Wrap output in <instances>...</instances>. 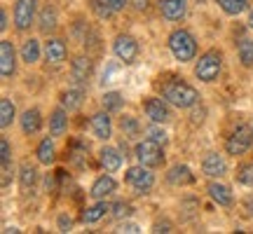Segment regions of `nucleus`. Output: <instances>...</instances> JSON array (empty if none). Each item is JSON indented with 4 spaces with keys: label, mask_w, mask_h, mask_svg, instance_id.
<instances>
[{
    "label": "nucleus",
    "mask_w": 253,
    "mask_h": 234,
    "mask_svg": "<svg viewBox=\"0 0 253 234\" xmlns=\"http://www.w3.org/2000/svg\"><path fill=\"white\" fill-rule=\"evenodd\" d=\"M209 197L216 201L218 206H232V192H230V188L227 185H223V183H209Z\"/></svg>",
    "instance_id": "6ab92c4d"
},
{
    "label": "nucleus",
    "mask_w": 253,
    "mask_h": 234,
    "mask_svg": "<svg viewBox=\"0 0 253 234\" xmlns=\"http://www.w3.org/2000/svg\"><path fill=\"white\" fill-rule=\"evenodd\" d=\"M153 232H171V225L169 223H155Z\"/></svg>",
    "instance_id": "58836bf2"
},
{
    "label": "nucleus",
    "mask_w": 253,
    "mask_h": 234,
    "mask_svg": "<svg viewBox=\"0 0 253 234\" xmlns=\"http://www.w3.org/2000/svg\"><path fill=\"white\" fill-rule=\"evenodd\" d=\"M99 162H101V166L106 169L108 173H113V171H118L120 166H122V155H120V150H115V148H101L99 150Z\"/></svg>",
    "instance_id": "dca6fc26"
},
{
    "label": "nucleus",
    "mask_w": 253,
    "mask_h": 234,
    "mask_svg": "<svg viewBox=\"0 0 253 234\" xmlns=\"http://www.w3.org/2000/svg\"><path fill=\"white\" fill-rule=\"evenodd\" d=\"M101 103H103V110L115 113V110L122 108L125 99H122V94H120V91H106V94H103V99H101Z\"/></svg>",
    "instance_id": "7c9ffc66"
},
{
    "label": "nucleus",
    "mask_w": 253,
    "mask_h": 234,
    "mask_svg": "<svg viewBox=\"0 0 253 234\" xmlns=\"http://www.w3.org/2000/svg\"><path fill=\"white\" fill-rule=\"evenodd\" d=\"M7 26H9V21H7V12L2 9V12H0V28L5 31V28H7Z\"/></svg>",
    "instance_id": "79ce46f5"
},
{
    "label": "nucleus",
    "mask_w": 253,
    "mask_h": 234,
    "mask_svg": "<svg viewBox=\"0 0 253 234\" xmlns=\"http://www.w3.org/2000/svg\"><path fill=\"white\" fill-rule=\"evenodd\" d=\"M115 188H118V183H115V178H113V176H99V178L94 180L89 195L94 199H106L108 195H113V192H115Z\"/></svg>",
    "instance_id": "2eb2a0df"
},
{
    "label": "nucleus",
    "mask_w": 253,
    "mask_h": 234,
    "mask_svg": "<svg viewBox=\"0 0 253 234\" xmlns=\"http://www.w3.org/2000/svg\"><path fill=\"white\" fill-rule=\"evenodd\" d=\"M115 218H126V216H131V211L134 208L129 206V204H125V201H120V204H115Z\"/></svg>",
    "instance_id": "c9c22d12"
},
{
    "label": "nucleus",
    "mask_w": 253,
    "mask_h": 234,
    "mask_svg": "<svg viewBox=\"0 0 253 234\" xmlns=\"http://www.w3.org/2000/svg\"><path fill=\"white\" fill-rule=\"evenodd\" d=\"M220 68H223V54L218 49H209L195 63V75L202 82H213L220 75Z\"/></svg>",
    "instance_id": "7ed1b4c3"
},
{
    "label": "nucleus",
    "mask_w": 253,
    "mask_h": 234,
    "mask_svg": "<svg viewBox=\"0 0 253 234\" xmlns=\"http://www.w3.org/2000/svg\"><path fill=\"white\" fill-rule=\"evenodd\" d=\"M125 180H126V185H131V188H134L138 195H145V192H148V190L155 185V176L148 171V166H143V164L126 169Z\"/></svg>",
    "instance_id": "39448f33"
},
{
    "label": "nucleus",
    "mask_w": 253,
    "mask_h": 234,
    "mask_svg": "<svg viewBox=\"0 0 253 234\" xmlns=\"http://www.w3.org/2000/svg\"><path fill=\"white\" fill-rule=\"evenodd\" d=\"M162 96L171 106H176V108H192L195 103L199 101V94L197 89L192 87V84H188V82H183V80H169V82H164V87H162Z\"/></svg>",
    "instance_id": "f257e3e1"
},
{
    "label": "nucleus",
    "mask_w": 253,
    "mask_h": 234,
    "mask_svg": "<svg viewBox=\"0 0 253 234\" xmlns=\"http://www.w3.org/2000/svg\"><path fill=\"white\" fill-rule=\"evenodd\" d=\"M167 180H169L171 185H190V183L195 180V176H192V171H190L185 164H176V166L169 169Z\"/></svg>",
    "instance_id": "4be33fe9"
},
{
    "label": "nucleus",
    "mask_w": 253,
    "mask_h": 234,
    "mask_svg": "<svg viewBox=\"0 0 253 234\" xmlns=\"http://www.w3.org/2000/svg\"><path fill=\"white\" fill-rule=\"evenodd\" d=\"M244 206H246V211L253 216V197H246V201H244Z\"/></svg>",
    "instance_id": "37998d69"
},
{
    "label": "nucleus",
    "mask_w": 253,
    "mask_h": 234,
    "mask_svg": "<svg viewBox=\"0 0 253 234\" xmlns=\"http://www.w3.org/2000/svg\"><path fill=\"white\" fill-rule=\"evenodd\" d=\"M71 227H73L71 218H68V216H59V230H61V232H68Z\"/></svg>",
    "instance_id": "e433bc0d"
},
{
    "label": "nucleus",
    "mask_w": 253,
    "mask_h": 234,
    "mask_svg": "<svg viewBox=\"0 0 253 234\" xmlns=\"http://www.w3.org/2000/svg\"><path fill=\"white\" fill-rule=\"evenodd\" d=\"M113 52H115V56H118L120 61L134 63L136 56H138V42L129 33H120L115 38V42H113Z\"/></svg>",
    "instance_id": "6e6552de"
},
{
    "label": "nucleus",
    "mask_w": 253,
    "mask_h": 234,
    "mask_svg": "<svg viewBox=\"0 0 253 234\" xmlns=\"http://www.w3.org/2000/svg\"><path fill=\"white\" fill-rule=\"evenodd\" d=\"M106 211H110V206L103 201V199H96V204L94 206H89L87 211H84V216H82V220L87 223V225H91V223H99L101 218L106 216Z\"/></svg>",
    "instance_id": "393cba45"
},
{
    "label": "nucleus",
    "mask_w": 253,
    "mask_h": 234,
    "mask_svg": "<svg viewBox=\"0 0 253 234\" xmlns=\"http://www.w3.org/2000/svg\"><path fill=\"white\" fill-rule=\"evenodd\" d=\"M82 99H84V87L82 84H75V87H71L68 91H63V96H61V103H63V108L68 110H78L82 106Z\"/></svg>",
    "instance_id": "412c9836"
},
{
    "label": "nucleus",
    "mask_w": 253,
    "mask_h": 234,
    "mask_svg": "<svg viewBox=\"0 0 253 234\" xmlns=\"http://www.w3.org/2000/svg\"><path fill=\"white\" fill-rule=\"evenodd\" d=\"M40 54H42V49H40V42H38L36 38H28L26 42H24V47H21V61H26V63H38Z\"/></svg>",
    "instance_id": "b1692460"
},
{
    "label": "nucleus",
    "mask_w": 253,
    "mask_h": 234,
    "mask_svg": "<svg viewBox=\"0 0 253 234\" xmlns=\"http://www.w3.org/2000/svg\"><path fill=\"white\" fill-rule=\"evenodd\" d=\"M66 129H68V113H66V108H56L49 117V134L63 136Z\"/></svg>",
    "instance_id": "5701e85b"
},
{
    "label": "nucleus",
    "mask_w": 253,
    "mask_h": 234,
    "mask_svg": "<svg viewBox=\"0 0 253 234\" xmlns=\"http://www.w3.org/2000/svg\"><path fill=\"white\" fill-rule=\"evenodd\" d=\"M160 12L167 21H181L188 12V0H160Z\"/></svg>",
    "instance_id": "f8f14e48"
},
{
    "label": "nucleus",
    "mask_w": 253,
    "mask_h": 234,
    "mask_svg": "<svg viewBox=\"0 0 253 234\" xmlns=\"http://www.w3.org/2000/svg\"><path fill=\"white\" fill-rule=\"evenodd\" d=\"M17 115V110H14V103L9 99H0V126L2 129H7L12 124V119Z\"/></svg>",
    "instance_id": "c85d7f7f"
},
{
    "label": "nucleus",
    "mask_w": 253,
    "mask_h": 234,
    "mask_svg": "<svg viewBox=\"0 0 253 234\" xmlns=\"http://www.w3.org/2000/svg\"><path fill=\"white\" fill-rule=\"evenodd\" d=\"M237 54H239V61L246 68H253V40L244 38L239 45H237Z\"/></svg>",
    "instance_id": "cd10ccee"
},
{
    "label": "nucleus",
    "mask_w": 253,
    "mask_h": 234,
    "mask_svg": "<svg viewBox=\"0 0 253 234\" xmlns=\"http://www.w3.org/2000/svg\"><path fill=\"white\" fill-rule=\"evenodd\" d=\"M120 232H129V234H134V232H141V227L134 225V223H125V225L120 227Z\"/></svg>",
    "instance_id": "4c0bfd02"
},
{
    "label": "nucleus",
    "mask_w": 253,
    "mask_h": 234,
    "mask_svg": "<svg viewBox=\"0 0 253 234\" xmlns=\"http://www.w3.org/2000/svg\"><path fill=\"white\" fill-rule=\"evenodd\" d=\"M91 75V59L89 56H78L71 66V80L73 84H84Z\"/></svg>",
    "instance_id": "4468645a"
},
{
    "label": "nucleus",
    "mask_w": 253,
    "mask_h": 234,
    "mask_svg": "<svg viewBox=\"0 0 253 234\" xmlns=\"http://www.w3.org/2000/svg\"><path fill=\"white\" fill-rule=\"evenodd\" d=\"M253 143V129H249V126H237L235 129V134L227 138V143H225V150L227 155H244L249 148H251Z\"/></svg>",
    "instance_id": "0eeeda50"
},
{
    "label": "nucleus",
    "mask_w": 253,
    "mask_h": 234,
    "mask_svg": "<svg viewBox=\"0 0 253 234\" xmlns=\"http://www.w3.org/2000/svg\"><path fill=\"white\" fill-rule=\"evenodd\" d=\"M40 126H42V115H40V110L38 108L24 110V115H21V131L26 136H31V134H38Z\"/></svg>",
    "instance_id": "f3484780"
},
{
    "label": "nucleus",
    "mask_w": 253,
    "mask_h": 234,
    "mask_svg": "<svg viewBox=\"0 0 253 234\" xmlns=\"http://www.w3.org/2000/svg\"><path fill=\"white\" fill-rule=\"evenodd\" d=\"M106 2H108V5L115 9V12H120V9H125V2H126V0H106Z\"/></svg>",
    "instance_id": "a19ab883"
},
{
    "label": "nucleus",
    "mask_w": 253,
    "mask_h": 234,
    "mask_svg": "<svg viewBox=\"0 0 253 234\" xmlns=\"http://www.w3.org/2000/svg\"><path fill=\"white\" fill-rule=\"evenodd\" d=\"M216 2L220 5V9H223L225 14H230V17L242 14L246 9V5H249V0H216Z\"/></svg>",
    "instance_id": "c756f323"
},
{
    "label": "nucleus",
    "mask_w": 253,
    "mask_h": 234,
    "mask_svg": "<svg viewBox=\"0 0 253 234\" xmlns=\"http://www.w3.org/2000/svg\"><path fill=\"white\" fill-rule=\"evenodd\" d=\"M14 73H17V52H14V45L9 40H2L0 42V75L5 80H9Z\"/></svg>",
    "instance_id": "1a4fd4ad"
},
{
    "label": "nucleus",
    "mask_w": 253,
    "mask_h": 234,
    "mask_svg": "<svg viewBox=\"0 0 253 234\" xmlns=\"http://www.w3.org/2000/svg\"><path fill=\"white\" fill-rule=\"evenodd\" d=\"M237 180H239L242 185L253 188V162H246V164H242V166L237 169Z\"/></svg>",
    "instance_id": "2f4dec72"
},
{
    "label": "nucleus",
    "mask_w": 253,
    "mask_h": 234,
    "mask_svg": "<svg viewBox=\"0 0 253 234\" xmlns=\"http://www.w3.org/2000/svg\"><path fill=\"white\" fill-rule=\"evenodd\" d=\"M249 28H251V31H253V9H251V12H249Z\"/></svg>",
    "instance_id": "c03bdc74"
},
{
    "label": "nucleus",
    "mask_w": 253,
    "mask_h": 234,
    "mask_svg": "<svg viewBox=\"0 0 253 234\" xmlns=\"http://www.w3.org/2000/svg\"><path fill=\"white\" fill-rule=\"evenodd\" d=\"M169 101L167 99H145L143 103V110L145 115L150 117L153 122H157V124H164V122H169L171 119V110H169V106H167Z\"/></svg>",
    "instance_id": "9d476101"
},
{
    "label": "nucleus",
    "mask_w": 253,
    "mask_h": 234,
    "mask_svg": "<svg viewBox=\"0 0 253 234\" xmlns=\"http://www.w3.org/2000/svg\"><path fill=\"white\" fill-rule=\"evenodd\" d=\"M148 2H150V0H131V5H134L138 12H145V9H148Z\"/></svg>",
    "instance_id": "ea45409f"
},
{
    "label": "nucleus",
    "mask_w": 253,
    "mask_h": 234,
    "mask_svg": "<svg viewBox=\"0 0 253 234\" xmlns=\"http://www.w3.org/2000/svg\"><path fill=\"white\" fill-rule=\"evenodd\" d=\"M38 162L45 164V166H49V164H54V143H52V138H42L40 141V145H38Z\"/></svg>",
    "instance_id": "a878e982"
},
{
    "label": "nucleus",
    "mask_w": 253,
    "mask_h": 234,
    "mask_svg": "<svg viewBox=\"0 0 253 234\" xmlns=\"http://www.w3.org/2000/svg\"><path fill=\"white\" fill-rule=\"evenodd\" d=\"M91 131L99 141H108L113 134V122H110L108 110H101L96 115H91Z\"/></svg>",
    "instance_id": "ddd939ff"
},
{
    "label": "nucleus",
    "mask_w": 253,
    "mask_h": 234,
    "mask_svg": "<svg viewBox=\"0 0 253 234\" xmlns=\"http://www.w3.org/2000/svg\"><path fill=\"white\" fill-rule=\"evenodd\" d=\"M56 21H59V17H56L54 5H45L42 12H40V17H38V28H40V33L49 36V33L56 28Z\"/></svg>",
    "instance_id": "aec40b11"
},
{
    "label": "nucleus",
    "mask_w": 253,
    "mask_h": 234,
    "mask_svg": "<svg viewBox=\"0 0 253 234\" xmlns=\"http://www.w3.org/2000/svg\"><path fill=\"white\" fill-rule=\"evenodd\" d=\"M38 0H14V26L17 31H28L36 21Z\"/></svg>",
    "instance_id": "423d86ee"
},
{
    "label": "nucleus",
    "mask_w": 253,
    "mask_h": 234,
    "mask_svg": "<svg viewBox=\"0 0 253 234\" xmlns=\"http://www.w3.org/2000/svg\"><path fill=\"white\" fill-rule=\"evenodd\" d=\"M134 155H136V159H138V164H143L148 169H155V166H162L164 164L162 143H157L153 138H145L141 143H136Z\"/></svg>",
    "instance_id": "20e7f679"
},
{
    "label": "nucleus",
    "mask_w": 253,
    "mask_h": 234,
    "mask_svg": "<svg viewBox=\"0 0 253 234\" xmlns=\"http://www.w3.org/2000/svg\"><path fill=\"white\" fill-rule=\"evenodd\" d=\"M145 134L150 136V138H153V141H157V143H167V134H164V129H160V126H157V122H153V126H148V129H145Z\"/></svg>",
    "instance_id": "f704fd0d"
},
{
    "label": "nucleus",
    "mask_w": 253,
    "mask_h": 234,
    "mask_svg": "<svg viewBox=\"0 0 253 234\" xmlns=\"http://www.w3.org/2000/svg\"><path fill=\"white\" fill-rule=\"evenodd\" d=\"M120 126H122L125 136H136L138 131H141V124L136 122V117H129V115H125L122 119H120Z\"/></svg>",
    "instance_id": "473e14b6"
},
{
    "label": "nucleus",
    "mask_w": 253,
    "mask_h": 234,
    "mask_svg": "<svg viewBox=\"0 0 253 234\" xmlns=\"http://www.w3.org/2000/svg\"><path fill=\"white\" fill-rule=\"evenodd\" d=\"M66 45H63V40L59 38H49L45 42V56L49 63H63L66 61Z\"/></svg>",
    "instance_id": "a211bd4d"
},
{
    "label": "nucleus",
    "mask_w": 253,
    "mask_h": 234,
    "mask_svg": "<svg viewBox=\"0 0 253 234\" xmlns=\"http://www.w3.org/2000/svg\"><path fill=\"white\" fill-rule=\"evenodd\" d=\"M169 49H171L176 61L188 63L197 54V42H195L192 33H188L185 28H178V31H173L171 36H169Z\"/></svg>",
    "instance_id": "f03ea898"
},
{
    "label": "nucleus",
    "mask_w": 253,
    "mask_h": 234,
    "mask_svg": "<svg viewBox=\"0 0 253 234\" xmlns=\"http://www.w3.org/2000/svg\"><path fill=\"white\" fill-rule=\"evenodd\" d=\"M38 183V171L36 166H31V164H24L21 169H19V185L21 190H31L33 185Z\"/></svg>",
    "instance_id": "bb28decb"
},
{
    "label": "nucleus",
    "mask_w": 253,
    "mask_h": 234,
    "mask_svg": "<svg viewBox=\"0 0 253 234\" xmlns=\"http://www.w3.org/2000/svg\"><path fill=\"white\" fill-rule=\"evenodd\" d=\"M202 171L207 173L209 178H223L227 173V164L223 159V155L218 153H209L204 157V162H202Z\"/></svg>",
    "instance_id": "9b49d317"
},
{
    "label": "nucleus",
    "mask_w": 253,
    "mask_h": 234,
    "mask_svg": "<svg viewBox=\"0 0 253 234\" xmlns=\"http://www.w3.org/2000/svg\"><path fill=\"white\" fill-rule=\"evenodd\" d=\"M91 9H94V12H96V14H99L101 19L113 17V12H115V9L110 7L106 0H91Z\"/></svg>",
    "instance_id": "72a5a7b5"
}]
</instances>
